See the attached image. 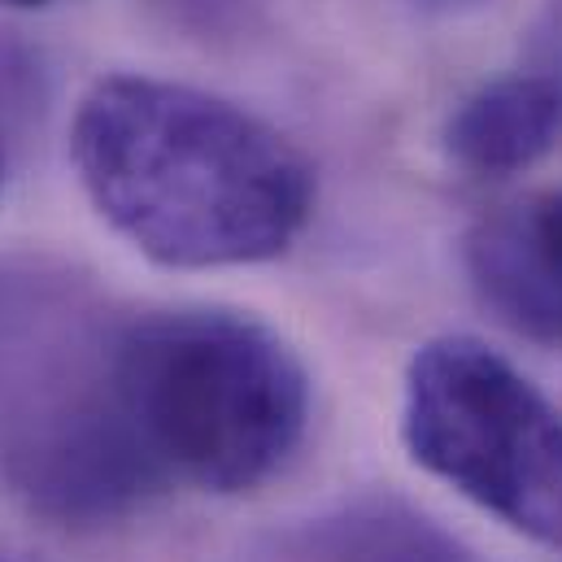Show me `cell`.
<instances>
[{
  "instance_id": "cell-1",
  "label": "cell",
  "mask_w": 562,
  "mask_h": 562,
  "mask_svg": "<svg viewBox=\"0 0 562 562\" xmlns=\"http://www.w3.org/2000/svg\"><path fill=\"white\" fill-rule=\"evenodd\" d=\"M70 161L92 210L170 271L283 258L314 214V166L258 114L148 75L88 88Z\"/></svg>"
},
{
  "instance_id": "cell-2",
  "label": "cell",
  "mask_w": 562,
  "mask_h": 562,
  "mask_svg": "<svg viewBox=\"0 0 562 562\" xmlns=\"http://www.w3.org/2000/svg\"><path fill=\"white\" fill-rule=\"evenodd\" d=\"M114 389L157 475L240 497L276 480L310 427V375L267 323L179 305L119 323Z\"/></svg>"
},
{
  "instance_id": "cell-3",
  "label": "cell",
  "mask_w": 562,
  "mask_h": 562,
  "mask_svg": "<svg viewBox=\"0 0 562 562\" xmlns=\"http://www.w3.org/2000/svg\"><path fill=\"white\" fill-rule=\"evenodd\" d=\"M114 336L70 283L0 271V484L40 515L101 524L157 488L119 411Z\"/></svg>"
},
{
  "instance_id": "cell-4",
  "label": "cell",
  "mask_w": 562,
  "mask_h": 562,
  "mask_svg": "<svg viewBox=\"0 0 562 562\" xmlns=\"http://www.w3.org/2000/svg\"><path fill=\"white\" fill-rule=\"evenodd\" d=\"M402 440L427 475L562 554V411L475 336L415 349L402 384Z\"/></svg>"
},
{
  "instance_id": "cell-5",
  "label": "cell",
  "mask_w": 562,
  "mask_h": 562,
  "mask_svg": "<svg viewBox=\"0 0 562 562\" xmlns=\"http://www.w3.org/2000/svg\"><path fill=\"white\" fill-rule=\"evenodd\" d=\"M467 276L506 331L562 345V188L484 214L467 236Z\"/></svg>"
},
{
  "instance_id": "cell-6",
  "label": "cell",
  "mask_w": 562,
  "mask_h": 562,
  "mask_svg": "<svg viewBox=\"0 0 562 562\" xmlns=\"http://www.w3.org/2000/svg\"><path fill=\"white\" fill-rule=\"evenodd\" d=\"M562 140V83L510 75L471 92L445 123V148L475 179H506L537 166Z\"/></svg>"
},
{
  "instance_id": "cell-7",
  "label": "cell",
  "mask_w": 562,
  "mask_h": 562,
  "mask_svg": "<svg viewBox=\"0 0 562 562\" xmlns=\"http://www.w3.org/2000/svg\"><path fill=\"white\" fill-rule=\"evenodd\" d=\"M340 562H453V554L423 528H380L371 524L358 546L349 554H340Z\"/></svg>"
},
{
  "instance_id": "cell-8",
  "label": "cell",
  "mask_w": 562,
  "mask_h": 562,
  "mask_svg": "<svg viewBox=\"0 0 562 562\" xmlns=\"http://www.w3.org/2000/svg\"><path fill=\"white\" fill-rule=\"evenodd\" d=\"M431 13H467V9H480V4H493V0H415Z\"/></svg>"
},
{
  "instance_id": "cell-9",
  "label": "cell",
  "mask_w": 562,
  "mask_h": 562,
  "mask_svg": "<svg viewBox=\"0 0 562 562\" xmlns=\"http://www.w3.org/2000/svg\"><path fill=\"white\" fill-rule=\"evenodd\" d=\"M4 9H44V4H53V0H0Z\"/></svg>"
},
{
  "instance_id": "cell-10",
  "label": "cell",
  "mask_w": 562,
  "mask_h": 562,
  "mask_svg": "<svg viewBox=\"0 0 562 562\" xmlns=\"http://www.w3.org/2000/svg\"><path fill=\"white\" fill-rule=\"evenodd\" d=\"M0 562H31V559H22V554H9V550H0Z\"/></svg>"
}]
</instances>
